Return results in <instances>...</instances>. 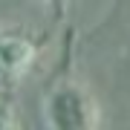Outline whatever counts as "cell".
Returning <instances> with one entry per match:
<instances>
[{"label": "cell", "instance_id": "cell-1", "mask_svg": "<svg viewBox=\"0 0 130 130\" xmlns=\"http://www.w3.org/2000/svg\"><path fill=\"white\" fill-rule=\"evenodd\" d=\"M46 124L49 130H95L98 107L84 87L61 84L46 98Z\"/></svg>", "mask_w": 130, "mask_h": 130}, {"label": "cell", "instance_id": "cell-2", "mask_svg": "<svg viewBox=\"0 0 130 130\" xmlns=\"http://www.w3.org/2000/svg\"><path fill=\"white\" fill-rule=\"evenodd\" d=\"M35 58L32 43L14 35H0V81L20 78Z\"/></svg>", "mask_w": 130, "mask_h": 130}, {"label": "cell", "instance_id": "cell-3", "mask_svg": "<svg viewBox=\"0 0 130 130\" xmlns=\"http://www.w3.org/2000/svg\"><path fill=\"white\" fill-rule=\"evenodd\" d=\"M0 130H18V124H14V119H12V113L3 110V107H0Z\"/></svg>", "mask_w": 130, "mask_h": 130}]
</instances>
